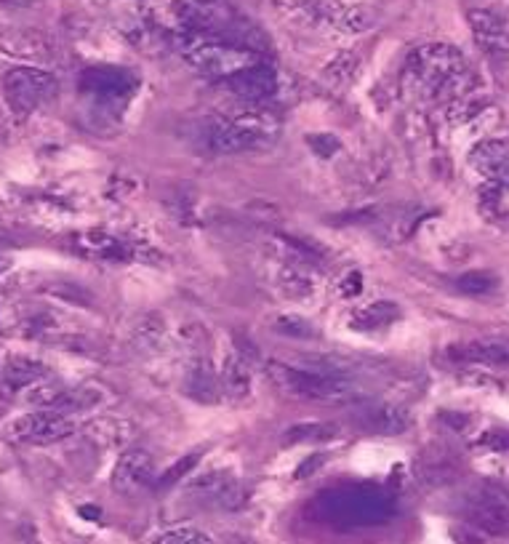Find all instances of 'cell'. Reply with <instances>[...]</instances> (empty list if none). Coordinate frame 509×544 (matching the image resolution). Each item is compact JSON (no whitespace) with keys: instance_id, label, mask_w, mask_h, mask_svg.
Listing matches in <instances>:
<instances>
[{"instance_id":"obj_1","label":"cell","mask_w":509,"mask_h":544,"mask_svg":"<svg viewBox=\"0 0 509 544\" xmlns=\"http://www.w3.org/2000/svg\"><path fill=\"white\" fill-rule=\"evenodd\" d=\"M398 512L390 491L379 486H331L315 494L307 504V518L336 531L382 526Z\"/></svg>"},{"instance_id":"obj_2","label":"cell","mask_w":509,"mask_h":544,"mask_svg":"<svg viewBox=\"0 0 509 544\" xmlns=\"http://www.w3.org/2000/svg\"><path fill=\"white\" fill-rule=\"evenodd\" d=\"M408 75L422 94L438 102H456L472 86L470 67L459 48L448 43H427L408 56Z\"/></svg>"},{"instance_id":"obj_3","label":"cell","mask_w":509,"mask_h":544,"mask_svg":"<svg viewBox=\"0 0 509 544\" xmlns=\"http://www.w3.org/2000/svg\"><path fill=\"white\" fill-rule=\"evenodd\" d=\"M182 56L192 70L200 75H208L214 80H227L238 72L248 70L259 64V54L254 48L238 46L230 40L211 38V35H195V32H182Z\"/></svg>"},{"instance_id":"obj_4","label":"cell","mask_w":509,"mask_h":544,"mask_svg":"<svg viewBox=\"0 0 509 544\" xmlns=\"http://www.w3.org/2000/svg\"><path fill=\"white\" fill-rule=\"evenodd\" d=\"M275 382L294 398L315 400V403H342L355 395V384L339 371H318V368L272 366Z\"/></svg>"},{"instance_id":"obj_5","label":"cell","mask_w":509,"mask_h":544,"mask_svg":"<svg viewBox=\"0 0 509 544\" xmlns=\"http://www.w3.org/2000/svg\"><path fill=\"white\" fill-rule=\"evenodd\" d=\"M56 94H59V80L40 67L19 64L3 75V96L16 115H30L43 104L54 102Z\"/></svg>"},{"instance_id":"obj_6","label":"cell","mask_w":509,"mask_h":544,"mask_svg":"<svg viewBox=\"0 0 509 544\" xmlns=\"http://www.w3.org/2000/svg\"><path fill=\"white\" fill-rule=\"evenodd\" d=\"M462 512L478 531L494 536L509 534V486L494 480L480 483L464 496Z\"/></svg>"},{"instance_id":"obj_7","label":"cell","mask_w":509,"mask_h":544,"mask_svg":"<svg viewBox=\"0 0 509 544\" xmlns=\"http://www.w3.org/2000/svg\"><path fill=\"white\" fill-rule=\"evenodd\" d=\"M75 432V424L70 422V416L54 414V411H30V414L14 416L11 422H6L3 435L14 443H32V446H48L56 440L70 438Z\"/></svg>"},{"instance_id":"obj_8","label":"cell","mask_w":509,"mask_h":544,"mask_svg":"<svg viewBox=\"0 0 509 544\" xmlns=\"http://www.w3.org/2000/svg\"><path fill=\"white\" fill-rule=\"evenodd\" d=\"M139 80L123 67H88L80 75V91L99 104H126L134 96Z\"/></svg>"},{"instance_id":"obj_9","label":"cell","mask_w":509,"mask_h":544,"mask_svg":"<svg viewBox=\"0 0 509 544\" xmlns=\"http://www.w3.org/2000/svg\"><path fill=\"white\" fill-rule=\"evenodd\" d=\"M0 51L24 62H54V38L35 27H8L0 30Z\"/></svg>"},{"instance_id":"obj_10","label":"cell","mask_w":509,"mask_h":544,"mask_svg":"<svg viewBox=\"0 0 509 544\" xmlns=\"http://www.w3.org/2000/svg\"><path fill=\"white\" fill-rule=\"evenodd\" d=\"M203 139H206L208 150L224 152V155L256 150V147H262V144L267 142L262 134H256L254 128L243 126V123L235 118L208 120L206 131H203Z\"/></svg>"},{"instance_id":"obj_11","label":"cell","mask_w":509,"mask_h":544,"mask_svg":"<svg viewBox=\"0 0 509 544\" xmlns=\"http://www.w3.org/2000/svg\"><path fill=\"white\" fill-rule=\"evenodd\" d=\"M152 472H155L152 456L142 448H128L112 470V488L123 496H134L150 486Z\"/></svg>"},{"instance_id":"obj_12","label":"cell","mask_w":509,"mask_h":544,"mask_svg":"<svg viewBox=\"0 0 509 544\" xmlns=\"http://www.w3.org/2000/svg\"><path fill=\"white\" fill-rule=\"evenodd\" d=\"M459 472H462V456L446 443L424 448L416 459V475L422 483H430V486H446V483L456 480Z\"/></svg>"},{"instance_id":"obj_13","label":"cell","mask_w":509,"mask_h":544,"mask_svg":"<svg viewBox=\"0 0 509 544\" xmlns=\"http://www.w3.org/2000/svg\"><path fill=\"white\" fill-rule=\"evenodd\" d=\"M224 86L240 99H246V102H267V99L278 94V72L259 62L224 80Z\"/></svg>"},{"instance_id":"obj_14","label":"cell","mask_w":509,"mask_h":544,"mask_svg":"<svg viewBox=\"0 0 509 544\" xmlns=\"http://www.w3.org/2000/svg\"><path fill=\"white\" fill-rule=\"evenodd\" d=\"M355 424L371 435H400L411 427V414L392 403H371L355 414Z\"/></svg>"},{"instance_id":"obj_15","label":"cell","mask_w":509,"mask_h":544,"mask_svg":"<svg viewBox=\"0 0 509 544\" xmlns=\"http://www.w3.org/2000/svg\"><path fill=\"white\" fill-rule=\"evenodd\" d=\"M470 166L491 184H509V139H488L470 152Z\"/></svg>"},{"instance_id":"obj_16","label":"cell","mask_w":509,"mask_h":544,"mask_svg":"<svg viewBox=\"0 0 509 544\" xmlns=\"http://www.w3.org/2000/svg\"><path fill=\"white\" fill-rule=\"evenodd\" d=\"M467 19H470L475 43L486 54H509V27L502 16L486 11V8H475Z\"/></svg>"},{"instance_id":"obj_17","label":"cell","mask_w":509,"mask_h":544,"mask_svg":"<svg viewBox=\"0 0 509 544\" xmlns=\"http://www.w3.org/2000/svg\"><path fill=\"white\" fill-rule=\"evenodd\" d=\"M446 358L459 363H486V366H509V339H472L451 344Z\"/></svg>"},{"instance_id":"obj_18","label":"cell","mask_w":509,"mask_h":544,"mask_svg":"<svg viewBox=\"0 0 509 544\" xmlns=\"http://www.w3.org/2000/svg\"><path fill=\"white\" fill-rule=\"evenodd\" d=\"M192 491H198V494H203L211 502L222 504L224 510H238L240 504H243V488L227 472H208V475L192 483Z\"/></svg>"},{"instance_id":"obj_19","label":"cell","mask_w":509,"mask_h":544,"mask_svg":"<svg viewBox=\"0 0 509 544\" xmlns=\"http://www.w3.org/2000/svg\"><path fill=\"white\" fill-rule=\"evenodd\" d=\"M75 248L80 254L96 256V259H128V248L115 235L102 230H88L75 235Z\"/></svg>"},{"instance_id":"obj_20","label":"cell","mask_w":509,"mask_h":544,"mask_svg":"<svg viewBox=\"0 0 509 544\" xmlns=\"http://www.w3.org/2000/svg\"><path fill=\"white\" fill-rule=\"evenodd\" d=\"M400 318V307L392 302H374L352 315V328L355 331H379Z\"/></svg>"},{"instance_id":"obj_21","label":"cell","mask_w":509,"mask_h":544,"mask_svg":"<svg viewBox=\"0 0 509 544\" xmlns=\"http://www.w3.org/2000/svg\"><path fill=\"white\" fill-rule=\"evenodd\" d=\"M48 368L35 358H27V355H14L8 358L6 363V382L14 384V387H30V384L46 379Z\"/></svg>"},{"instance_id":"obj_22","label":"cell","mask_w":509,"mask_h":544,"mask_svg":"<svg viewBox=\"0 0 509 544\" xmlns=\"http://www.w3.org/2000/svg\"><path fill=\"white\" fill-rule=\"evenodd\" d=\"M184 390L190 395L192 400H198V403H219L222 400V387H219V379H216L208 368H195L190 376H187V384H184Z\"/></svg>"},{"instance_id":"obj_23","label":"cell","mask_w":509,"mask_h":544,"mask_svg":"<svg viewBox=\"0 0 509 544\" xmlns=\"http://www.w3.org/2000/svg\"><path fill=\"white\" fill-rule=\"evenodd\" d=\"M339 435L334 424L328 422H304L288 427L286 435H283V443L288 446H296V443H328Z\"/></svg>"},{"instance_id":"obj_24","label":"cell","mask_w":509,"mask_h":544,"mask_svg":"<svg viewBox=\"0 0 509 544\" xmlns=\"http://www.w3.org/2000/svg\"><path fill=\"white\" fill-rule=\"evenodd\" d=\"M222 384L224 392L232 395V398H246L248 392H251V371L243 363L240 355H232L224 363V374H222Z\"/></svg>"},{"instance_id":"obj_25","label":"cell","mask_w":509,"mask_h":544,"mask_svg":"<svg viewBox=\"0 0 509 544\" xmlns=\"http://www.w3.org/2000/svg\"><path fill=\"white\" fill-rule=\"evenodd\" d=\"M355 67H358L355 54H352V51H342V54H336L334 59L326 64V70H323V83H326L328 88L347 86Z\"/></svg>"},{"instance_id":"obj_26","label":"cell","mask_w":509,"mask_h":544,"mask_svg":"<svg viewBox=\"0 0 509 544\" xmlns=\"http://www.w3.org/2000/svg\"><path fill=\"white\" fill-rule=\"evenodd\" d=\"M496 286H499V278H496L494 272H488V270H472L456 278V288H459L462 294L486 296L491 294Z\"/></svg>"},{"instance_id":"obj_27","label":"cell","mask_w":509,"mask_h":544,"mask_svg":"<svg viewBox=\"0 0 509 544\" xmlns=\"http://www.w3.org/2000/svg\"><path fill=\"white\" fill-rule=\"evenodd\" d=\"M283 291H286L288 296H294V299H299V296H310L312 294V280L307 278V272H302V267L296 270L294 267H286V270H280L278 280H275Z\"/></svg>"},{"instance_id":"obj_28","label":"cell","mask_w":509,"mask_h":544,"mask_svg":"<svg viewBox=\"0 0 509 544\" xmlns=\"http://www.w3.org/2000/svg\"><path fill=\"white\" fill-rule=\"evenodd\" d=\"M272 328L278 334L288 336V339H315L318 336V328L312 326L310 320L299 318V315H283L272 323Z\"/></svg>"},{"instance_id":"obj_29","label":"cell","mask_w":509,"mask_h":544,"mask_svg":"<svg viewBox=\"0 0 509 544\" xmlns=\"http://www.w3.org/2000/svg\"><path fill=\"white\" fill-rule=\"evenodd\" d=\"M155 544H214V542H211V536H206L195 526H174L168 528V531H163V534L155 539Z\"/></svg>"},{"instance_id":"obj_30","label":"cell","mask_w":509,"mask_h":544,"mask_svg":"<svg viewBox=\"0 0 509 544\" xmlns=\"http://www.w3.org/2000/svg\"><path fill=\"white\" fill-rule=\"evenodd\" d=\"M198 459H200V454H190V456H184V459H179V462H176L174 467H171V470L166 472V475H160L158 486H160V488L174 486L176 480L182 478V475H187V472H190L192 467H195V464H198Z\"/></svg>"},{"instance_id":"obj_31","label":"cell","mask_w":509,"mask_h":544,"mask_svg":"<svg viewBox=\"0 0 509 544\" xmlns=\"http://www.w3.org/2000/svg\"><path fill=\"white\" fill-rule=\"evenodd\" d=\"M363 286H366V283H363V275H360V272H350V275L339 283V291H342V296H358L363 294Z\"/></svg>"},{"instance_id":"obj_32","label":"cell","mask_w":509,"mask_h":544,"mask_svg":"<svg viewBox=\"0 0 509 544\" xmlns=\"http://www.w3.org/2000/svg\"><path fill=\"white\" fill-rule=\"evenodd\" d=\"M312 147H315V152H320V155H334L336 150H339V139L336 136H310Z\"/></svg>"},{"instance_id":"obj_33","label":"cell","mask_w":509,"mask_h":544,"mask_svg":"<svg viewBox=\"0 0 509 544\" xmlns=\"http://www.w3.org/2000/svg\"><path fill=\"white\" fill-rule=\"evenodd\" d=\"M323 462H326V456H310V459H307V462L302 464V467H299V470H296V478H310L312 472L315 470H320V467H323Z\"/></svg>"},{"instance_id":"obj_34","label":"cell","mask_w":509,"mask_h":544,"mask_svg":"<svg viewBox=\"0 0 509 544\" xmlns=\"http://www.w3.org/2000/svg\"><path fill=\"white\" fill-rule=\"evenodd\" d=\"M483 440H488L486 446H491V448H509V432H488L486 438Z\"/></svg>"},{"instance_id":"obj_35","label":"cell","mask_w":509,"mask_h":544,"mask_svg":"<svg viewBox=\"0 0 509 544\" xmlns=\"http://www.w3.org/2000/svg\"><path fill=\"white\" fill-rule=\"evenodd\" d=\"M0 6H8V8H35V6H40V0H0Z\"/></svg>"},{"instance_id":"obj_36","label":"cell","mask_w":509,"mask_h":544,"mask_svg":"<svg viewBox=\"0 0 509 544\" xmlns=\"http://www.w3.org/2000/svg\"><path fill=\"white\" fill-rule=\"evenodd\" d=\"M198 6H206V8H219L224 3V0H195Z\"/></svg>"}]
</instances>
